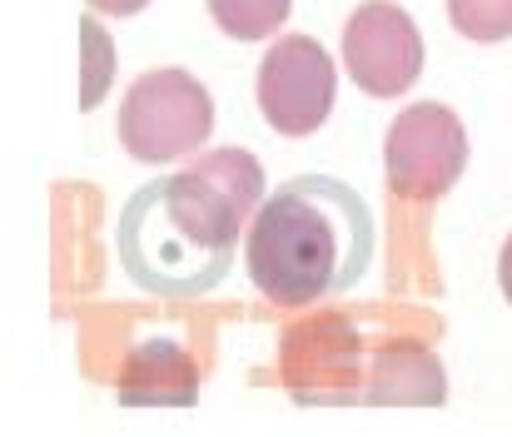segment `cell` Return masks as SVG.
I'll list each match as a JSON object with an SVG mask.
<instances>
[{
    "mask_svg": "<svg viewBox=\"0 0 512 437\" xmlns=\"http://www.w3.org/2000/svg\"><path fill=\"white\" fill-rule=\"evenodd\" d=\"M244 214L199 169L150 179L120 214V264L155 298H204L229 279Z\"/></svg>",
    "mask_w": 512,
    "mask_h": 437,
    "instance_id": "7a4b0ae2",
    "label": "cell"
},
{
    "mask_svg": "<svg viewBox=\"0 0 512 437\" xmlns=\"http://www.w3.org/2000/svg\"><path fill=\"white\" fill-rule=\"evenodd\" d=\"M498 284H503V298L512 303V234H508V244H503V254H498Z\"/></svg>",
    "mask_w": 512,
    "mask_h": 437,
    "instance_id": "9a60e30c",
    "label": "cell"
},
{
    "mask_svg": "<svg viewBox=\"0 0 512 437\" xmlns=\"http://www.w3.org/2000/svg\"><path fill=\"white\" fill-rule=\"evenodd\" d=\"M194 398H199L194 363L174 343L155 338V343L135 348V358L120 378V403H179V408H189Z\"/></svg>",
    "mask_w": 512,
    "mask_h": 437,
    "instance_id": "9c48e42d",
    "label": "cell"
},
{
    "mask_svg": "<svg viewBox=\"0 0 512 437\" xmlns=\"http://www.w3.org/2000/svg\"><path fill=\"white\" fill-rule=\"evenodd\" d=\"M214 100L189 70H150L120 105V140L140 164H170L209 140Z\"/></svg>",
    "mask_w": 512,
    "mask_h": 437,
    "instance_id": "3957f363",
    "label": "cell"
},
{
    "mask_svg": "<svg viewBox=\"0 0 512 437\" xmlns=\"http://www.w3.org/2000/svg\"><path fill=\"white\" fill-rule=\"evenodd\" d=\"M448 20L468 40H512V0H448Z\"/></svg>",
    "mask_w": 512,
    "mask_h": 437,
    "instance_id": "7c38bea8",
    "label": "cell"
},
{
    "mask_svg": "<svg viewBox=\"0 0 512 437\" xmlns=\"http://www.w3.org/2000/svg\"><path fill=\"white\" fill-rule=\"evenodd\" d=\"M383 169H388V189L398 199H438L448 194L463 169H468V135L463 120L448 105H413L388 125V145H383Z\"/></svg>",
    "mask_w": 512,
    "mask_h": 437,
    "instance_id": "277c9868",
    "label": "cell"
},
{
    "mask_svg": "<svg viewBox=\"0 0 512 437\" xmlns=\"http://www.w3.org/2000/svg\"><path fill=\"white\" fill-rule=\"evenodd\" d=\"M363 398L378 408H438L448 398L443 363L418 343H388L373 353Z\"/></svg>",
    "mask_w": 512,
    "mask_h": 437,
    "instance_id": "ba28073f",
    "label": "cell"
},
{
    "mask_svg": "<svg viewBox=\"0 0 512 437\" xmlns=\"http://www.w3.org/2000/svg\"><path fill=\"white\" fill-rule=\"evenodd\" d=\"M209 15L234 40H264L289 20V0H209Z\"/></svg>",
    "mask_w": 512,
    "mask_h": 437,
    "instance_id": "8fae6325",
    "label": "cell"
},
{
    "mask_svg": "<svg viewBox=\"0 0 512 437\" xmlns=\"http://www.w3.org/2000/svg\"><path fill=\"white\" fill-rule=\"evenodd\" d=\"M373 259L368 204L329 174L289 179L249 224L244 264L254 289L279 308H309L353 289Z\"/></svg>",
    "mask_w": 512,
    "mask_h": 437,
    "instance_id": "6da1fadb",
    "label": "cell"
},
{
    "mask_svg": "<svg viewBox=\"0 0 512 437\" xmlns=\"http://www.w3.org/2000/svg\"><path fill=\"white\" fill-rule=\"evenodd\" d=\"M343 65L373 100H398L423 75V35L393 0H363L343 25Z\"/></svg>",
    "mask_w": 512,
    "mask_h": 437,
    "instance_id": "8992f818",
    "label": "cell"
},
{
    "mask_svg": "<svg viewBox=\"0 0 512 437\" xmlns=\"http://www.w3.org/2000/svg\"><path fill=\"white\" fill-rule=\"evenodd\" d=\"M194 169H199L219 194H229L244 219L254 214V204H259V194H264V169H259L254 154H244V149H214V154H204Z\"/></svg>",
    "mask_w": 512,
    "mask_h": 437,
    "instance_id": "30bf717a",
    "label": "cell"
},
{
    "mask_svg": "<svg viewBox=\"0 0 512 437\" xmlns=\"http://www.w3.org/2000/svg\"><path fill=\"white\" fill-rule=\"evenodd\" d=\"M284 373L289 393L299 403H353L363 398L353 388L358 378V333L339 318H319L284 343Z\"/></svg>",
    "mask_w": 512,
    "mask_h": 437,
    "instance_id": "52a82bcc",
    "label": "cell"
},
{
    "mask_svg": "<svg viewBox=\"0 0 512 437\" xmlns=\"http://www.w3.org/2000/svg\"><path fill=\"white\" fill-rule=\"evenodd\" d=\"M80 45H85V80H80V110H95L110 90V75H115V50H110V35L95 25V20H80Z\"/></svg>",
    "mask_w": 512,
    "mask_h": 437,
    "instance_id": "4fadbf2b",
    "label": "cell"
},
{
    "mask_svg": "<svg viewBox=\"0 0 512 437\" xmlns=\"http://www.w3.org/2000/svg\"><path fill=\"white\" fill-rule=\"evenodd\" d=\"M100 15H135V10H145L150 0H90Z\"/></svg>",
    "mask_w": 512,
    "mask_h": 437,
    "instance_id": "5bb4252c",
    "label": "cell"
},
{
    "mask_svg": "<svg viewBox=\"0 0 512 437\" xmlns=\"http://www.w3.org/2000/svg\"><path fill=\"white\" fill-rule=\"evenodd\" d=\"M334 100H339L334 55L314 35H284L264 55V65H259V110L279 135H289V140L314 135L334 115Z\"/></svg>",
    "mask_w": 512,
    "mask_h": 437,
    "instance_id": "5b68a950",
    "label": "cell"
}]
</instances>
